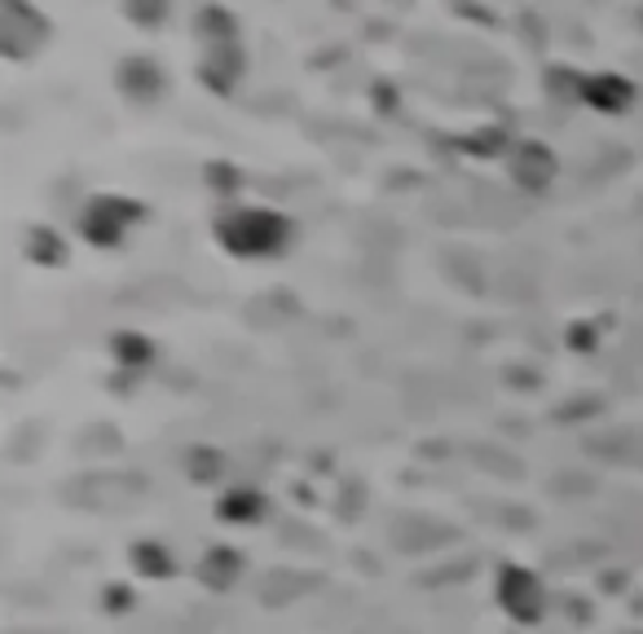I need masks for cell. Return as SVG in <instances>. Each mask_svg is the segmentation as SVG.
Masks as SVG:
<instances>
[{"label":"cell","instance_id":"16","mask_svg":"<svg viewBox=\"0 0 643 634\" xmlns=\"http://www.w3.org/2000/svg\"><path fill=\"white\" fill-rule=\"evenodd\" d=\"M511 137L503 133V128H476L467 141H463V150L467 155H481V159H498V155H511L516 146H507Z\"/></svg>","mask_w":643,"mask_h":634},{"label":"cell","instance_id":"5","mask_svg":"<svg viewBox=\"0 0 643 634\" xmlns=\"http://www.w3.org/2000/svg\"><path fill=\"white\" fill-rule=\"evenodd\" d=\"M582 102L590 111H603V115H625L634 106V84L617 71H590L582 80Z\"/></svg>","mask_w":643,"mask_h":634},{"label":"cell","instance_id":"18","mask_svg":"<svg viewBox=\"0 0 643 634\" xmlns=\"http://www.w3.org/2000/svg\"><path fill=\"white\" fill-rule=\"evenodd\" d=\"M133 599H128V590L124 586H111V599H106V608H115V612H124Z\"/></svg>","mask_w":643,"mask_h":634},{"label":"cell","instance_id":"1","mask_svg":"<svg viewBox=\"0 0 643 634\" xmlns=\"http://www.w3.org/2000/svg\"><path fill=\"white\" fill-rule=\"evenodd\" d=\"M216 238L221 247H229L234 256L260 260V256H278L291 242V220L273 207H229L216 216Z\"/></svg>","mask_w":643,"mask_h":634},{"label":"cell","instance_id":"12","mask_svg":"<svg viewBox=\"0 0 643 634\" xmlns=\"http://www.w3.org/2000/svg\"><path fill=\"white\" fill-rule=\"evenodd\" d=\"M128 559H133V568H137L142 577H150V581L177 577V555H172L163 542H133Z\"/></svg>","mask_w":643,"mask_h":634},{"label":"cell","instance_id":"4","mask_svg":"<svg viewBox=\"0 0 643 634\" xmlns=\"http://www.w3.org/2000/svg\"><path fill=\"white\" fill-rule=\"evenodd\" d=\"M41 32H45V19L27 5H0V49L10 58H27L41 49Z\"/></svg>","mask_w":643,"mask_h":634},{"label":"cell","instance_id":"7","mask_svg":"<svg viewBox=\"0 0 643 634\" xmlns=\"http://www.w3.org/2000/svg\"><path fill=\"white\" fill-rule=\"evenodd\" d=\"M115 84H120V93H124L128 102L150 106V102H159V93H163V71H159V63H155V58L133 54V58H124V63H120Z\"/></svg>","mask_w":643,"mask_h":634},{"label":"cell","instance_id":"15","mask_svg":"<svg viewBox=\"0 0 643 634\" xmlns=\"http://www.w3.org/2000/svg\"><path fill=\"white\" fill-rule=\"evenodd\" d=\"M185 472H190V480L212 485V480H221L225 458H221V450H212V445H194V450L185 454Z\"/></svg>","mask_w":643,"mask_h":634},{"label":"cell","instance_id":"14","mask_svg":"<svg viewBox=\"0 0 643 634\" xmlns=\"http://www.w3.org/2000/svg\"><path fill=\"white\" fill-rule=\"evenodd\" d=\"M27 256L36 260V264H67V242H63V234H54V229H32V238H27Z\"/></svg>","mask_w":643,"mask_h":634},{"label":"cell","instance_id":"9","mask_svg":"<svg viewBox=\"0 0 643 634\" xmlns=\"http://www.w3.org/2000/svg\"><path fill=\"white\" fill-rule=\"evenodd\" d=\"M242 568H247L242 551H234V546H212V551H203V559H199V581H203L207 590H234L238 577H242Z\"/></svg>","mask_w":643,"mask_h":634},{"label":"cell","instance_id":"2","mask_svg":"<svg viewBox=\"0 0 643 634\" xmlns=\"http://www.w3.org/2000/svg\"><path fill=\"white\" fill-rule=\"evenodd\" d=\"M146 220V207L133 203V199H120V194H106V199H93L80 216V234L93 242V247H120L124 234Z\"/></svg>","mask_w":643,"mask_h":634},{"label":"cell","instance_id":"6","mask_svg":"<svg viewBox=\"0 0 643 634\" xmlns=\"http://www.w3.org/2000/svg\"><path fill=\"white\" fill-rule=\"evenodd\" d=\"M507 168H511V181H516L520 190H533V194L546 190V185L555 181V155H551L542 141H516Z\"/></svg>","mask_w":643,"mask_h":634},{"label":"cell","instance_id":"17","mask_svg":"<svg viewBox=\"0 0 643 634\" xmlns=\"http://www.w3.org/2000/svg\"><path fill=\"white\" fill-rule=\"evenodd\" d=\"M207 185H216V190L229 194V190H238L242 181H238V172H234L229 163H207Z\"/></svg>","mask_w":643,"mask_h":634},{"label":"cell","instance_id":"13","mask_svg":"<svg viewBox=\"0 0 643 634\" xmlns=\"http://www.w3.org/2000/svg\"><path fill=\"white\" fill-rule=\"evenodd\" d=\"M111 353H115L120 366L146 371V366L155 362V340H150V336H137V331H120V336L111 340Z\"/></svg>","mask_w":643,"mask_h":634},{"label":"cell","instance_id":"11","mask_svg":"<svg viewBox=\"0 0 643 634\" xmlns=\"http://www.w3.org/2000/svg\"><path fill=\"white\" fill-rule=\"evenodd\" d=\"M194 36L207 45V49H221V45H238V19L221 5H207L194 14Z\"/></svg>","mask_w":643,"mask_h":634},{"label":"cell","instance_id":"10","mask_svg":"<svg viewBox=\"0 0 643 634\" xmlns=\"http://www.w3.org/2000/svg\"><path fill=\"white\" fill-rule=\"evenodd\" d=\"M264 511H269V502H264V494H260L256 485H234V489H225L221 502H216V516L229 520V524H260Z\"/></svg>","mask_w":643,"mask_h":634},{"label":"cell","instance_id":"8","mask_svg":"<svg viewBox=\"0 0 643 634\" xmlns=\"http://www.w3.org/2000/svg\"><path fill=\"white\" fill-rule=\"evenodd\" d=\"M247 71V54L242 45H221V49H207L203 63H199V80L212 89V93H229Z\"/></svg>","mask_w":643,"mask_h":634},{"label":"cell","instance_id":"3","mask_svg":"<svg viewBox=\"0 0 643 634\" xmlns=\"http://www.w3.org/2000/svg\"><path fill=\"white\" fill-rule=\"evenodd\" d=\"M494 595H498V608H503L511 621H520V625H538L542 612H546V590H542L538 573H529V568H520V564H507V568L498 573Z\"/></svg>","mask_w":643,"mask_h":634}]
</instances>
